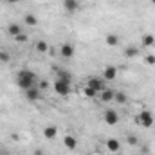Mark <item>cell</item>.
Segmentation results:
<instances>
[{
	"label": "cell",
	"instance_id": "cell-1",
	"mask_svg": "<svg viewBox=\"0 0 155 155\" xmlns=\"http://www.w3.org/2000/svg\"><path fill=\"white\" fill-rule=\"evenodd\" d=\"M36 81H38L36 72H33L29 69H20L16 72V87L22 88L24 92L29 90V88H33V87H36Z\"/></svg>",
	"mask_w": 155,
	"mask_h": 155
},
{
	"label": "cell",
	"instance_id": "cell-2",
	"mask_svg": "<svg viewBox=\"0 0 155 155\" xmlns=\"http://www.w3.org/2000/svg\"><path fill=\"white\" fill-rule=\"evenodd\" d=\"M153 121H155V117L153 114L150 112V110H141L137 116H135V123L141 126V128H150V126H153Z\"/></svg>",
	"mask_w": 155,
	"mask_h": 155
},
{
	"label": "cell",
	"instance_id": "cell-3",
	"mask_svg": "<svg viewBox=\"0 0 155 155\" xmlns=\"http://www.w3.org/2000/svg\"><path fill=\"white\" fill-rule=\"evenodd\" d=\"M87 87H90V88H94L97 94L101 92V90H105L107 87H105V79L99 76H90L87 79Z\"/></svg>",
	"mask_w": 155,
	"mask_h": 155
},
{
	"label": "cell",
	"instance_id": "cell-4",
	"mask_svg": "<svg viewBox=\"0 0 155 155\" xmlns=\"http://www.w3.org/2000/svg\"><path fill=\"white\" fill-rule=\"evenodd\" d=\"M54 92L58 94V96H69L71 94V83H65V81H60V79H56L54 81Z\"/></svg>",
	"mask_w": 155,
	"mask_h": 155
},
{
	"label": "cell",
	"instance_id": "cell-5",
	"mask_svg": "<svg viewBox=\"0 0 155 155\" xmlns=\"http://www.w3.org/2000/svg\"><path fill=\"white\" fill-rule=\"evenodd\" d=\"M103 119H105V123L108 126H116L117 121H119V114H117V110H114V108H107L105 114H103Z\"/></svg>",
	"mask_w": 155,
	"mask_h": 155
},
{
	"label": "cell",
	"instance_id": "cell-6",
	"mask_svg": "<svg viewBox=\"0 0 155 155\" xmlns=\"http://www.w3.org/2000/svg\"><path fill=\"white\" fill-rule=\"evenodd\" d=\"M61 5H63V9H65L69 15H72V13L79 11V7H81L79 0H63V2H61Z\"/></svg>",
	"mask_w": 155,
	"mask_h": 155
},
{
	"label": "cell",
	"instance_id": "cell-7",
	"mask_svg": "<svg viewBox=\"0 0 155 155\" xmlns=\"http://www.w3.org/2000/svg\"><path fill=\"white\" fill-rule=\"evenodd\" d=\"M78 139L74 137V135H71V134H67V135H63V146L69 150V152H74L78 148Z\"/></svg>",
	"mask_w": 155,
	"mask_h": 155
},
{
	"label": "cell",
	"instance_id": "cell-8",
	"mask_svg": "<svg viewBox=\"0 0 155 155\" xmlns=\"http://www.w3.org/2000/svg\"><path fill=\"white\" fill-rule=\"evenodd\" d=\"M60 54H61V58H65V60L72 58V56H74V45H72V43H61V45H60Z\"/></svg>",
	"mask_w": 155,
	"mask_h": 155
},
{
	"label": "cell",
	"instance_id": "cell-9",
	"mask_svg": "<svg viewBox=\"0 0 155 155\" xmlns=\"http://www.w3.org/2000/svg\"><path fill=\"white\" fill-rule=\"evenodd\" d=\"M24 94H25V99H27V101H31V103H36V101L40 99V96H41V90H40L38 87H33V88L25 90Z\"/></svg>",
	"mask_w": 155,
	"mask_h": 155
},
{
	"label": "cell",
	"instance_id": "cell-10",
	"mask_svg": "<svg viewBox=\"0 0 155 155\" xmlns=\"http://www.w3.org/2000/svg\"><path fill=\"white\" fill-rule=\"evenodd\" d=\"M103 79H107V81H114L117 78V67L114 65H107L105 69H103Z\"/></svg>",
	"mask_w": 155,
	"mask_h": 155
},
{
	"label": "cell",
	"instance_id": "cell-11",
	"mask_svg": "<svg viewBox=\"0 0 155 155\" xmlns=\"http://www.w3.org/2000/svg\"><path fill=\"white\" fill-rule=\"evenodd\" d=\"M97 96H99V99H101L103 103H112V101H114V96H116V90H114V88H105V90H101Z\"/></svg>",
	"mask_w": 155,
	"mask_h": 155
},
{
	"label": "cell",
	"instance_id": "cell-12",
	"mask_svg": "<svg viewBox=\"0 0 155 155\" xmlns=\"http://www.w3.org/2000/svg\"><path fill=\"white\" fill-rule=\"evenodd\" d=\"M141 45H143L144 49H152V47L155 45V35H152V33H144L143 38H141Z\"/></svg>",
	"mask_w": 155,
	"mask_h": 155
},
{
	"label": "cell",
	"instance_id": "cell-13",
	"mask_svg": "<svg viewBox=\"0 0 155 155\" xmlns=\"http://www.w3.org/2000/svg\"><path fill=\"white\" fill-rule=\"evenodd\" d=\"M105 146H107V150H108L110 153H117V152L121 150V143H119L117 139H107Z\"/></svg>",
	"mask_w": 155,
	"mask_h": 155
},
{
	"label": "cell",
	"instance_id": "cell-14",
	"mask_svg": "<svg viewBox=\"0 0 155 155\" xmlns=\"http://www.w3.org/2000/svg\"><path fill=\"white\" fill-rule=\"evenodd\" d=\"M56 78H58L60 81L72 83V74H71L69 71H65V69H58V71H56Z\"/></svg>",
	"mask_w": 155,
	"mask_h": 155
},
{
	"label": "cell",
	"instance_id": "cell-15",
	"mask_svg": "<svg viewBox=\"0 0 155 155\" xmlns=\"http://www.w3.org/2000/svg\"><path fill=\"white\" fill-rule=\"evenodd\" d=\"M119 41H121V38H119V35H116V33H108V35L105 36V43H107L108 47H117Z\"/></svg>",
	"mask_w": 155,
	"mask_h": 155
},
{
	"label": "cell",
	"instance_id": "cell-16",
	"mask_svg": "<svg viewBox=\"0 0 155 155\" xmlns=\"http://www.w3.org/2000/svg\"><path fill=\"white\" fill-rule=\"evenodd\" d=\"M20 33H24L20 24H9V25H7V35H9L11 38H16Z\"/></svg>",
	"mask_w": 155,
	"mask_h": 155
},
{
	"label": "cell",
	"instance_id": "cell-17",
	"mask_svg": "<svg viewBox=\"0 0 155 155\" xmlns=\"http://www.w3.org/2000/svg\"><path fill=\"white\" fill-rule=\"evenodd\" d=\"M56 135H58V128H56V126L51 124V126H45V128H43V137H45V139H51V141H52V139H56Z\"/></svg>",
	"mask_w": 155,
	"mask_h": 155
},
{
	"label": "cell",
	"instance_id": "cell-18",
	"mask_svg": "<svg viewBox=\"0 0 155 155\" xmlns=\"http://www.w3.org/2000/svg\"><path fill=\"white\" fill-rule=\"evenodd\" d=\"M123 54H124V58H128V60H132V58H135L137 54H139V49L135 47V45H128L124 51H123Z\"/></svg>",
	"mask_w": 155,
	"mask_h": 155
},
{
	"label": "cell",
	"instance_id": "cell-19",
	"mask_svg": "<svg viewBox=\"0 0 155 155\" xmlns=\"http://www.w3.org/2000/svg\"><path fill=\"white\" fill-rule=\"evenodd\" d=\"M35 49L38 51L40 54H45V52L49 51V43H47L45 40H38V41L35 43Z\"/></svg>",
	"mask_w": 155,
	"mask_h": 155
},
{
	"label": "cell",
	"instance_id": "cell-20",
	"mask_svg": "<svg viewBox=\"0 0 155 155\" xmlns=\"http://www.w3.org/2000/svg\"><path fill=\"white\" fill-rule=\"evenodd\" d=\"M114 101H117L119 105H124V103L128 101V96H126L124 92H116V96H114Z\"/></svg>",
	"mask_w": 155,
	"mask_h": 155
},
{
	"label": "cell",
	"instance_id": "cell-21",
	"mask_svg": "<svg viewBox=\"0 0 155 155\" xmlns=\"http://www.w3.org/2000/svg\"><path fill=\"white\" fill-rule=\"evenodd\" d=\"M24 22H25V25H36V24H38V18H36L35 15L29 13V15L24 16Z\"/></svg>",
	"mask_w": 155,
	"mask_h": 155
},
{
	"label": "cell",
	"instance_id": "cell-22",
	"mask_svg": "<svg viewBox=\"0 0 155 155\" xmlns=\"http://www.w3.org/2000/svg\"><path fill=\"white\" fill-rule=\"evenodd\" d=\"M83 94H85V97H96V96H97V92H96L94 88L87 87V85H85V88H83Z\"/></svg>",
	"mask_w": 155,
	"mask_h": 155
},
{
	"label": "cell",
	"instance_id": "cell-23",
	"mask_svg": "<svg viewBox=\"0 0 155 155\" xmlns=\"http://www.w3.org/2000/svg\"><path fill=\"white\" fill-rule=\"evenodd\" d=\"M144 63L146 65H155V54H146L144 56Z\"/></svg>",
	"mask_w": 155,
	"mask_h": 155
},
{
	"label": "cell",
	"instance_id": "cell-24",
	"mask_svg": "<svg viewBox=\"0 0 155 155\" xmlns=\"http://www.w3.org/2000/svg\"><path fill=\"white\" fill-rule=\"evenodd\" d=\"M9 60H11L9 52H5V51H0V61H2V63H7Z\"/></svg>",
	"mask_w": 155,
	"mask_h": 155
},
{
	"label": "cell",
	"instance_id": "cell-25",
	"mask_svg": "<svg viewBox=\"0 0 155 155\" xmlns=\"http://www.w3.org/2000/svg\"><path fill=\"white\" fill-rule=\"evenodd\" d=\"M128 144H130V146H137V144H139V139L130 134V135H128Z\"/></svg>",
	"mask_w": 155,
	"mask_h": 155
},
{
	"label": "cell",
	"instance_id": "cell-26",
	"mask_svg": "<svg viewBox=\"0 0 155 155\" xmlns=\"http://www.w3.org/2000/svg\"><path fill=\"white\" fill-rule=\"evenodd\" d=\"M16 41H18V43H25V41H27V40H29V36H27V35H25V33H20V35H18V36H16Z\"/></svg>",
	"mask_w": 155,
	"mask_h": 155
},
{
	"label": "cell",
	"instance_id": "cell-27",
	"mask_svg": "<svg viewBox=\"0 0 155 155\" xmlns=\"http://www.w3.org/2000/svg\"><path fill=\"white\" fill-rule=\"evenodd\" d=\"M47 87H49V83H47V81H41V83H40V90H41V92H43V90H45V88H47Z\"/></svg>",
	"mask_w": 155,
	"mask_h": 155
},
{
	"label": "cell",
	"instance_id": "cell-28",
	"mask_svg": "<svg viewBox=\"0 0 155 155\" xmlns=\"http://www.w3.org/2000/svg\"><path fill=\"white\" fill-rule=\"evenodd\" d=\"M16 2H20V0H5V4H9V5H13V4H16Z\"/></svg>",
	"mask_w": 155,
	"mask_h": 155
},
{
	"label": "cell",
	"instance_id": "cell-29",
	"mask_svg": "<svg viewBox=\"0 0 155 155\" xmlns=\"http://www.w3.org/2000/svg\"><path fill=\"white\" fill-rule=\"evenodd\" d=\"M0 155H11L9 152H0Z\"/></svg>",
	"mask_w": 155,
	"mask_h": 155
},
{
	"label": "cell",
	"instance_id": "cell-30",
	"mask_svg": "<svg viewBox=\"0 0 155 155\" xmlns=\"http://www.w3.org/2000/svg\"><path fill=\"white\" fill-rule=\"evenodd\" d=\"M150 4H152V5H155V0H150Z\"/></svg>",
	"mask_w": 155,
	"mask_h": 155
},
{
	"label": "cell",
	"instance_id": "cell-31",
	"mask_svg": "<svg viewBox=\"0 0 155 155\" xmlns=\"http://www.w3.org/2000/svg\"><path fill=\"white\" fill-rule=\"evenodd\" d=\"M0 2H5V0H0Z\"/></svg>",
	"mask_w": 155,
	"mask_h": 155
}]
</instances>
